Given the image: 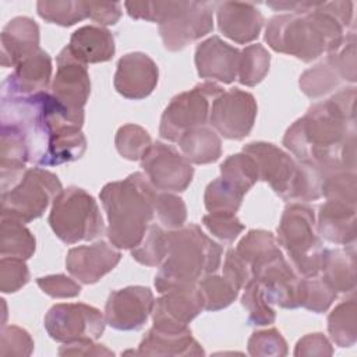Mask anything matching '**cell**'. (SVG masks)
Here are the masks:
<instances>
[{"label": "cell", "instance_id": "cell-18", "mask_svg": "<svg viewBox=\"0 0 357 357\" xmlns=\"http://www.w3.org/2000/svg\"><path fill=\"white\" fill-rule=\"evenodd\" d=\"M158 79L159 70L156 63L145 53L132 52L117 61L113 85L121 96L141 100L153 92Z\"/></svg>", "mask_w": 357, "mask_h": 357}, {"label": "cell", "instance_id": "cell-2", "mask_svg": "<svg viewBox=\"0 0 357 357\" xmlns=\"http://www.w3.org/2000/svg\"><path fill=\"white\" fill-rule=\"evenodd\" d=\"M356 88H343L312 105L283 137V145L324 172H356Z\"/></svg>", "mask_w": 357, "mask_h": 357}, {"label": "cell", "instance_id": "cell-36", "mask_svg": "<svg viewBox=\"0 0 357 357\" xmlns=\"http://www.w3.org/2000/svg\"><path fill=\"white\" fill-rule=\"evenodd\" d=\"M324 172L321 167L298 160L286 201L310 202L322 197Z\"/></svg>", "mask_w": 357, "mask_h": 357}, {"label": "cell", "instance_id": "cell-34", "mask_svg": "<svg viewBox=\"0 0 357 357\" xmlns=\"http://www.w3.org/2000/svg\"><path fill=\"white\" fill-rule=\"evenodd\" d=\"M328 332L339 347H351L357 340V304L354 298L337 304L328 317Z\"/></svg>", "mask_w": 357, "mask_h": 357}, {"label": "cell", "instance_id": "cell-47", "mask_svg": "<svg viewBox=\"0 0 357 357\" xmlns=\"http://www.w3.org/2000/svg\"><path fill=\"white\" fill-rule=\"evenodd\" d=\"M247 346L250 356L254 357H282L287 354V343L276 328L254 332Z\"/></svg>", "mask_w": 357, "mask_h": 357}, {"label": "cell", "instance_id": "cell-37", "mask_svg": "<svg viewBox=\"0 0 357 357\" xmlns=\"http://www.w3.org/2000/svg\"><path fill=\"white\" fill-rule=\"evenodd\" d=\"M337 293L318 275L303 276L298 282V307H304L315 314L325 312L335 301Z\"/></svg>", "mask_w": 357, "mask_h": 357}, {"label": "cell", "instance_id": "cell-45", "mask_svg": "<svg viewBox=\"0 0 357 357\" xmlns=\"http://www.w3.org/2000/svg\"><path fill=\"white\" fill-rule=\"evenodd\" d=\"M322 197H325V199H336V201H343V202L357 205L356 172H349V170L324 172Z\"/></svg>", "mask_w": 357, "mask_h": 357}, {"label": "cell", "instance_id": "cell-52", "mask_svg": "<svg viewBox=\"0 0 357 357\" xmlns=\"http://www.w3.org/2000/svg\"><path fill=\"white\" fill-rule=\"evenodd\" d=\"M223 276L229 279L237 289H243L252 279L248 266L238 257L234 248H230L226 252L223 262Z\"/></svg>", "mask_w": 357, "mask_h": 357}, {"label": "cell", "instance_id": "cell-43", "mask_svg": "<svg viewBox=\"0 0 357 357\" xmlns=\"http://www.w3.org/2000/svg\"><path fill=\"white\" fill-rule=\"evenodd\" d=\"M117 152L127 160H141L152 145L151 135L137 124L121 126L114 138Z\"/></svg>", "mask_w": 357, "mask_h": 357}, {"label": "cell", "instance_id": "cell-51", "mask_svg": "<svg viewBox=\"0 0 357 357\" xmlns=\"http://www.w3.org/2000/svg\"><path fill=\"white\" fill-rule=\"evenodd\" d=\"M36 284L45 294L53 298H73L81 293V286L63 273L38 278Z\"/></svg>", "mask_w": 357, "mask_h": 357}, {"label": "cell", "instance_id": "cell-27", "mask_svg": "<svg viewBox=\"0 0 357 357\" xmlns=\"http://www.w3.org/2000/svg\"><path fill=\"white\" fill-rule=\"evenodd\" d=\"M67 47L71 54L84 64L109 61L116 52L112 32L103 26L95 25L78 28L71 35Z\"/></svg>", "mask_w": 357, "mask_h": 357}, {"label": "cell", "instance_id": "cell-1", "mask_svg": "<svg viewBox=\"0 0 357 357\" xmlns=\"http://www.w3.org/2000/svg\"><path fill=\"white\" fill-rule=\"evenodd\" d=\"M1 124L17 127L28 145L29 162L57 166L78 160L86 151L81 128L85 114L68 110L50 92L31 96L1 95Z\"/></svg>", "mask_w": 357, "mask_h": 357}, {"label": "cell", "instance_id": "cell-30", "mask_svg": "<svg viewBox=\"0 0 357 357\" xmlns=\"http://www.w3.org/2000/svg\"><path fill=\"white\" fill-rule=\"evenodd\" d=\"M342 82H346V78L336 52L329 53L324 61L305 70L298 79L301 92L311 99H319L333 92Z\"/></svg>", "mask_w": 357, "mask_h": 357}, {"label": "cell", "instance_id": "cell-21", "mask_svg": "<svg viewBox=\"0 0 357 357\" xmlns=\"http://www.w3.org/2000/svg\"><path fill=\"white\" fill-rule=\"evenodd\" d=\"M252 279L259 282L271 304L287 310L298 307L297 291L300 278L283 255L276 257L261 266L254 273Z\"/></svg>", "mask_w": 357, "mask_h": 357}, {"label": "cell", "instance_id": "cell-13", "mask_svg": "<svg viewBox=\"0 0 357 357\" xmlns=\"http://www.w3.org/2000/svg\"><path fill=\"white\" fill-rule=\"evenodd\" d=\"M149 183L159 191L183 192L192 181L194 169L184 155L170 145L155 142L141 159Z\"/></svg>", "mask_w": 357, "mask_h": 357}, {"label": "cell", "instance_id": "cell-28", "mask_svg": "<svg viewBox=\"0 0 357 357\" xmlns=\"http://www.w3.org/2000/svg\"><path fill=\"white\" fill-rule=\"evenodd\" d=\"M141 356H204L201 344L192 337L190 328L181 332H165L151 328L138 346Z\"/></svg>", "mask_w": 357, "mask_h": 357}, {"label": "cell", "instance_id": "cell-4", "mask_svg": "<svg viewBox=\"0 0 357 357\" xmlns=\"http://www.w3.org/2000/svg\"><path fill=\"white\" fill-rule=\"evenodd\" d=\"M156 194L141 172L103 185L99 197L107 216V238L116 248L132 250L141 243L155 216Z\"/></svg>", "mask_w": 357, "mask_h": 357}, {"label": "cell", "instance_id": "cell-22", "mask_svg": "<svg viewBox=\"0 0 357 357\" xmlns=\"http://www.w3.org/2000/svg\"><path fill=\"white\" fill-rule=\"evenodd\" d=\"M52 68V57L39 49L14 67V71L3 82L1 95L31 96L46 91L50 84Z\"/></svg>", "mask_w": 357, "mask_h": 357}, {"label": "cell", "instance_id": "cell-14", "mask_svg": "<svg viewBox=\"0 0 357 357\" xmlns=\"http://www.w3.org/2000/svg\"><path fill=\"white\" fill-rule=\"evenodd\" d=\"M153 293L145 286H127L109 294L105 305V319L117 331L141 329L153 310Z\"/></svg>", "mask_w": 357, "mask_h": 357}, {"label": "cell", "instance_id": "cell-8", "mask_svg": "<svg viewBox=\"0 0 357 357\" xmlns=\"http://www.w3.org/2000/svg\"><path fill=\"white\" fill-rule=\"evenodd\" d=\"M49 225L66 244L89 241L105 230L103 218L95 198L79 187H67L53 199Z\"/></svg>", "mask_w": 357, "mask_h": 357}, {"label": "cell", "instance_id": "cell-7", "mask_svg": "<svg viewBox=\"0 0 357 357\" xmlns=\"http://www.w3.org/2000/svg\"><path fill=\"white\" fill-rule=\"evenodd\" d=\"M314 226V209L300 202L284 208L278 226L276 241L287 252L291 266L301 276H315L321 269L324 245Z\"/></svg>", "mask_w": 357, "mask_h": 357}, {"label": "cell", "instance_id": "cell-10", "mask_svg": "<svg viewBox=\"0 0 357 357\" xmlns=\"http://www.w3.org/2000/svg\"><path fill=\"white\" fill-rule=\"evenodd\" d=\"M223 88L215 82H202L192 89L176 95L163 110L159 134L162 138L177 142L180 137L195 127L206 126L211 105Z\"/></svg>", "mask_w": 357, "mask_h": 357}, {"label": "cell", "instance_id": "cell-9", "mask_svg": "<svg viewBox=\"0 0 357 357\" xmlns=\"http://www.w3.org/2000/svg\"><path fill=\"white\" fill-rule=\"evenodd\" d=\"M61 190L54 173L42 167L26 169L13 188L1 192V216L29 223L45 213Z\"/></svg>", "mask_w": 357, "mask_h": 357}, {"label": "cell", "instance_id": "cell-39", "mask_svg": "<svg viewBox=\"0 0 357 357\" xmlns=\"http://www.w3.org/2000/svg\"><path fill=\"white\" fill-rule=\"evenodd\" d=\"M198 289L202 296L204 310L219 311L229 307L237 297L240 289H237L229 279L223 275L209 273L199 279Z\"/></svg>", "mask_w": 357, "mask_h": 357}, {"label": "cell", "instance_id": "cell-31", "mask_svg": "<svg viewBox=\"0 0 357 357\" xmlns=\"http://www.w3.org/2000/svg\"><path fill=\"white\" fill-rule=\"evenodd\" d=\"M177 144L190 163H213L222 155L220 137L213 128L208 126H201L188 130L180 137Z\"/></svg>", "mask_w": 357, "mask_h": 357}, {"label": "cell", "instance_id": "cell-25", "mask_svg": "<svg viewBox=\"0 0 357 357\" xmlns=\"http://www.w3.org/2000/svg\"><path fill=\"white\" fill-rule=\"evenodd\" d=\"M39 26L28 17H15L1 31V66L15 67L38 52Z\"/></svg>", "mask_w": 357, "mask_h": 357}, {"label": "cell", "instance_id": "cell-5", "mask_svg": "<svg viewBox=\"0 0 357 357\" xmlns=\"http://www.w3.org/2000/svg\"><path fill=\"white\" fill-rule=\"evenodd\" d=\"M222 261V247L209 238L198 225L190 223L167 231V255L155 276L156 291L198 284L215 273Z\"/></svg>", "mask_w": 357, "mask_h": 357}, {"label": "cell", "instance_id": "cell-20", "mask_svg": "<svg viewBox=\"0 0 357 357\" xmlns=\"http://www.w3.org/2000/svg\"><path fill=\"white\" fill-rule=\"evenodd\" d=\"M195 67L201 78L231 84L237 79L240 50L213 35L195 49Z\"/></svg>", "mask_w": 357, "mask_h": 357}, {"label": "cell", "instance_id": "cell-11", "mask_svg": "<svg viewBox=\"0 0 357 357\" xmlns=\"http://www.w3.org/2000/svg\"><path fill=\"white\" fill-rule=\"evenodd\" d=\"M47 335L60 343L98 340L106 325L105 315L84 303L54 304L45 315Z\"/></svg>", "mask_w": 357, "mask_h": 357}, {"label": "cell", "instance_id": "cell-33", "mask_svg": "<svg viewBox=\"0 0 357 357\" xmlns=\"http://www.w3.org/2000/svg\"><path fill=\"white\" fill-rule=\"evenodd\" d=\"M35 248L36 240L22 222L10 216H1V257L29 259Z\"/></svg>", "mask_w": 357, "mask_h": 357}, {"label": "cell", "instance_id": "cell-46", "mask_svg": "<svg viewBox=\"0 0 357 357\" xmlns=\"http://www.w3.org/2000/svg\"><path fill=\"white\" fill-rule=\"evenodd\" d=\"M155 213L159 222L167 230H177L184 226L187 220V206L184 201L166 191H160L155 198Z\"/></svg>", "mask_w": 357, "mask_h": 357}, {"label": "cell", "instance_id": "cell-50", "mask_svg": "<svg viewBox=\"0 0 357 357\" xmlns=\"http://www.w3.org/2000/svg\"><path fill=\"white\" fill-rule=\"evenodd\" d=\"M33 350V340L31 335L15 325L4 326L0 336V356H31Z\"/></svg>", "mask_w": 357, "mask_h": 357}, {"label": "cell", "instance_id": "cell-41", "mask_svg": "<svg viewBox=\"0 0 357 357\" xmlns=\"http://www.w3.org/2000/svg\"><path fill=\"white\" fill-rule=\"evenodd\" d=\"M241 305L247 311V322L254 326L271 325L276 319V311L268 301L262 286L258 280L251 279L244 286Z\"/></svg>", "mask_w": 357, "mask_h": 357}, {"label": "cell", "instance_id": "cell-44", "mask_svg": "<svg viewBox=\"0 0 357 357\" xmlns=\"http://www.w3.org/2000/svg\"><path fill=\"white\" fill-rule=\"evenodd\" d=\"M244 195L233 188L223 178L211 181L204 194V204L209 212H233L236 213L241 206Z\"/></svg>", "mask_w": 357, "mask_h": 357}, {"label": "cell", "instance_id": "cell-40", "mask_svg": "<svg viewBox=\"0 0 357 357\" xmlns=\"http://www.w3.org/2000/svg\"><path fill=\"white\" fill-rule=\"evenodd\" d=\"M271 66L269 52L259 43L250 45L240 50L237 79L241 85L255 86L268 74Z\"/></svg>", "mask_w": 357, "mask_h": 357}, {"label": "cell", "instance_id": "cell-49", "mask_svg": "<svg viewBox=\"0 0 357 357\" xmlns=\"http://www.w3.org/2000/svg\"><path fill=\"white\" fill-rule=\"evenodd\" d=\"M29 282V269L25 259L1 257L0 259V290L15 293Z\"/></svg>", "mask_w": 357, "mask_h": 357}, {"label": "cell", "instance_id": "cell-32", "mask_svg": "<svg viewBox=\"0 0 357 357\" xmlns=\"http://www.w3.org/2000/svg\"><path fill=\"white\" fill-rule=\"evenodd\" d=\"M234 250L248 266L251 276H254V273L261 266H264L273 258L283 255L275 236L271 231L261 229L250 230L238 241Z\"/></svg>", "mask_w": 357, "mask_h": 357}, {"label": "cell", "instance_id": "cell-26", "mask_svg": "<svg viewBox=\"0 0 357 357\" xmlns=\"http://www.w3.org/2000/svg\"><path fill=\"white\" fill-rule=\"evenodd\" d=\"M0 177L1 192L13 188L24 176L29 162V151L22 132L10 124H1L0 131Z\"/></svg>", "mask_w": 357, "mask_h": 357}, {"label": "cell", "instance_id": "cell-19", "mask_svg": "<svg viewBox=\"0 0 357 357\" xmlns=\"http://www.w3.org/2000/svg\"><path fill=\"white\" fill-rule=\"evenodd\" d=\"M120 259V251L112 243L100 240L91 245L71 248L66 257V268L81 283L93 284L113 271Z\"/></svg>", "mask_w": 357, "mask_h": 357}, {"label": "cell", "instance_id": "cell-48", "mask_svg": "<svg viewBox=\"0 0 357 357\" xmlns=\"http://www.w3.org/2000/svg\"><path fill=\"white\" fill-rule=\"evenodd\" d=\"M202 223L213 237L225 243H233L244 230V225L233 212H209L204 215Z\"/></svg>", "mask_w": 357, "mask_h": 357}, {"label": "cell", "instance_id": "cell-38", "mask_svg": "<svg viewBox=\"0 0 357 357\" xmlns=\"http://www.w3.org/2000/svg\"><path fill=\"white\" fill-rule=\"evenodd\" d=\"M36 11L46 22L60 26H71L89 17L88 1L40 0L36 3Z\"/></svg>", "mask_w": 357, "mask_h": 357}, {"label": "cell", "instance_id": "cell-16", "mask_svg": "<svg viewBox=\"0 0 357 357\" xmlns=\"http://www.w3.org/2000/svg\"><path fill=\"white\" fill-rule=\"evenodd\" d=\"M57 68L50 93L68 110L84 114L91 93V79L86 64L77 60L66 46L56 59Z\"/></svg>", "mask_w": 357, "mask_h": 357}, {"label": "cell", "instance_id": "cell-54", "mask_svg": "<svg viewBox=\"0 0 357 357\" xmlns=\"http://www.w3.org/2000/svg\"><path fill=\"white\" fill-rule=\"evenodd\" d=\"M89 18L99 25H114L121 17V3L88 1Z\"/></svg>", "mask_w": 357, "mask_h": 357}, {"label": "cell", "instance_id": "cell-3", "mask_svg": "<svg viewBox=\"0 0 357 357\" xmlns=\"http://www.w3.org/2000/svg\"><path fill=\"white\" fill-rule=\"evenodd\" d=\"M353 1H283L291 11L268 21L265 40L278 53L310 63L343 45L344 28L353 21Z\"/></svg>", "mask_w": 357, "mask_h": 357}, {"label": "cell", "instance_id": "cell-6", "mask_svg": "<svg viewBox=\"0 0 357 357\" xmlns=\"http://www.w3.org/2000/svg\"><path fill=\"white\" fill-rule=\"evenodd\" d=\"M213 1H126L127 14L134 20L159 24L165 49L183 50L213 29Z\"/></svg>", "mask_w": 357, "mask_h": 357}, {"label": "cell", "instance_id": "cell-42", "mask_svg": "<svg viewBox=\"0 0 357 357\" xmlns=\"http://www.w3.org/2000/svg\"><path fill=\"white\" fill-rule=\"evenodd\" d=\"M131 255L141 265H160L167 255V231L158 225H149L141 243L131 250Z\"/></svg>", "mask_w": 357, "mask_h": 357}, {"label": "cell", "instance_id": "cell-15", "mask_svg": "<svg viewBox=\"0 0 357 357\" xmlns=\"http://www.w3.org/2000/svg\"><path fill=\"white\" fill-rule=\"evenodd\" d=\"M202 310L204 301L198 284L167 290L153 304V328L165 332L185 331Z\"/></svg>", "mask_w": 357, "mask_h": 357}, {"label": "cell", "instance_id": "cell-24", "mask_svg": "<svg viewBox=\"0 0 357 357\" xmlns=\"http://www.w3.org/2000/svg\"><path fill=\"white\" fill-rule=\"evenodd\" d=\"M356 209L354 204L326 199L318 212V234L337 245H353L356 243Z\"/></svg>", "mask_w": 357, "mask_h": 357}, {"label": "cell", "instance_id": "cell-17", "mask_svg": "<svg viewBox=\"0 0 357 357\" xmlns=\"http://www.w3.org/2000/svg\"><path fill=\"white\" fill-rule=\"evenodd\" d=\"M243 152L255 160L259 180L268 183L275 194L286 201L296 174L297 162L276 145L262 141L244 145Z\"/></svg>", "mask_w": 357, "mask_h": 357}, {"label": "cell", "instance_id": "cell-23", "mask_svg": "<svg viewBox=\"0 0 357 357\" xmlns=\"http://www.w3.org/2000/svg\"><path fill=\"white\" fill-rule=\"evenodd\" d=\"M219 31L236 43L255 40L264 26V17L252 3L220 1L215 6Z\"/></svg>", "mask_w": 357, "mask_h": 357}, {"label": "cell", "instance_id": "cell-29", "mask_svg": "<svg viewBox=\"0 0 357 357\" xmlns=\"http://www.w3.org/2000/svg\"><path fill=\"white\" fill-rule=\"evenodd\" d=\"M319 272L336 293H353L356 289L354 244L344 248H324Z\"/></svg>", "mask_w": 357, "mask_h": 357}, {"label": "cell", "instance_id": "cell-12", "mask_svg": "<svg viewBox=\"0 0 357 357\" xmlns=\"http://www.w3.org/2000/svg\"><path fill=\"white\" fill-rule=\"evenodd\" d=\"M257 112V100L250 92L231 88L213 99L209 123L222 137L238 141L251 132Z\"/></svg>", "mask_w": 357, "mask_h": 357}, {"label": "cell", "instance_id": "cell-55", "mask_svg": "<svg viewBox=\"0 0 357 357\" xmlns=\"http://www.w3.org/2000/svg\"><path fill=\"white\" fill-rule=\"evenodd\" d=\"M114 353L103 344L95 343V340H79L73 343H64L59 349V356H113Z\"/></svg>", "mask_w": 357, "mask_h": 357}, {"label": "cell", "instance_id": "cell-35", "mask_svg": "<svg viewBox=\"0 0 357 357\" xmlns=\"http://www.w3.org/2000/svg\"><path fill=\"white\" fill-rule=\"evenodd\" d=\"M220 178L245 195L259 180L257 163L245 152L230 155L220 165Z\"/></svg>", "mask_w": 357, "mask_h": 357}, {"label": "cell", "instance_id": "cell-53", "mask_svg": "<svg viewBox=\"0 0 357 357\" xmlns=\"http://www.w3.org/2000/svg\"><path fill=\"white\" fill-rule=\"evenodd\" d=\"M333 349L328 337L319 332L303 336L294 349V356H332Z\"/></svg>", "mask_w": 357, "mask_h": 357}]
</instances>
